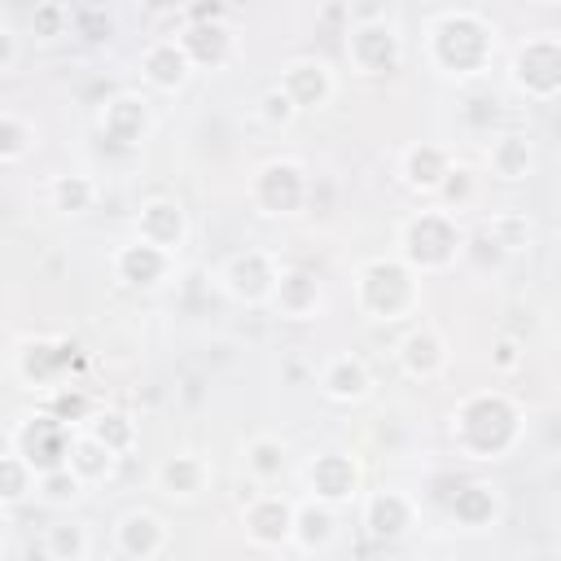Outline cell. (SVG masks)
Returning <instances> with one entry per match:
<instances>
[{"mask_svg": "<svg viewBox=\"0 0 561 561\" xmlns=\"http://www.w3.org/2000/svg\"><path fill=\"white\" fill-rule=\"evenodd\" d=\"M184 26L175 31V44L184 48L193 75L197 70H224L237 57V31L228 4H188L180 9Z\"/></svg>", "mask_w": 561, "mask_h": 561, "instance_id": "cell-6", "label": "cell"}, {"mask_svg": "<svg viewBox=\"0 0 561 561\" xmlns=\"http://www.w3.org/2000/svg\"><path fill=\"white\" fill-rule=\"evenodd\" d=\"M311 197V175L298 158H267L250 175V206L267 219H289L307 206Z\"/></svg>", "mask_w": 561, "mask_h": 561, "instance_id": "cell-8", "label": "cell"}, {"mask_svg": "<svg viewBox=\"0 0 561 561\" xmlns=\"http://www.w3.org/2000/svg\"><path fill=\"white\" fill-rule=\"evenodd\" d=\"M478 237H482V241H491L504 259H513V254H526V250L535 245V224H530V215H526V210L508 206V210H491V215L482 219Z\"/></svg>", "mask_w": 561, "mask_h": 561, "instance_id": "cell-29", "label": "cell"}, {"mask_svg": "<svg viewBox=\"0 0 561 561\" xmlns=\"http://www.w3.org/2000/svg\"><path fill=\"white\" fill-rule=\"evenodd\" d=\"M316 386H320V394H324L329 403L351 408V403H364V399L373 394V373H368V364H364L359 355L342 351V355H329V359L320 364Z\"/></svg>", "mask_w": 561, "mask_h": 561, "instance_id": "cell-23", "label": "cell"}, {"mask_svg": "<svg viewBox=\"0 0 561 561\" xmlns=\"http://www.w3.org/2000/svg\"><path fill=\"white\" fill-rule=\"evenodd\" d=\"M110 272L127 289H158L175 272V259L162 254V250H153V245H145V241H136V237H127L123 245H114Z\"/></svg>", "mask_w": 561, "mask_h": 561, "instance_id": "cell-22", "label": "cell"}, {"mask_svg": "<svg viewBox=\"0 0 561 561\" xmlns=\"http://www.w3.org/2000/svg\"><path fill=\"white\" fill-rule=\"evenodd\" d=\"M447 434L456 443V456L491 465V460H504L522 447L526 416L508 390L486 386V390H469L456 399V408L447 416Z\"/></svg>", "mask_w": 561, "mask_h": 561, "instance_id": "cell-1", "label": "cell"}, {"mask_svg": "<svg viewBox=\"0 0 561 561\" xmlns=\"http://www.w3.org/2000/svg\"><path fill=\"white\" fill-rule=\"evenodd\" d=\"M267 307H272L276 316H285V320H311V316H320V307H324V285H320L316 272L285 263Z\"/></svg>", "mask_w": 561, "mask_h": 561, "instance_id": "cell-25", "label": "cell"}, {"mask_svg": "<svg viewBox=\"0 0 561 561\" xmlns=\"http://www.w3.org/2000/svg\"><path fill=\"white\" fill-rule=\"evenodd\" d=\"M346 61L355 75L364 79H381V75H394L408 57V44H403V31L399 22L386 13V9H351V22H346Z\"/></svg>", "mask_w": 561, "mask_h": 561, "instance_id": "cell-5", "label": "cell"}, {"mask_svg": "<svg viewBox=\"0 0 561 561\" xmlns=\"http://www.w3.org/2000/svg\"><path fill=\"white\" fill-rule=\"evenodd\" d=\"M9 526H13V517H9V508L0 504V552H4V543H9Z\"/></svg>", "mask_w": 561, "mask_h": 561, "instance_id": "cell-44", "label": "cell"}, {"mask_svg": "<svg viewBox=\"0 0 561 561\" xmlns=\"http://www.w3.org/2000/svg\"><path fill=\"white\" fill-rule=\"evenodd\" d=\"M451 167H456L451 149H443V145H434V140H412V145L399 149L394 175H399V184H403L408 193L434 202L438 188H443V180L451 175Z\"/></svg>", "mask_w": 561, "mask_h": 561, "instance_id": "cell-16", "label": "cell"}, {"mask_svg": "<svg viewBox=\"0 0 561 561\" xmlns=\"http://www.w3.org/2000/svg\"><path fill=\"white\" fill-rule=\"evenodd\" d=\"M70 438L75 430L61 425L48 408H31L18 416V425L9 430V451L22 456L31 465V473H53V469H66V456H70Z\"/></svg>", "mask_w": 561, "mask_h": 561, "instance_id": "cell-10", "label": "cell"}, {"mask_svg": "<svg viewBox=\"0 0 561 561\" xmlns=\"http://www.w3.org/2000/svg\"><path fill=\"white\" fill-rule=\"evenodd\" d=\"M447 513L465 530H486V526L500 522V491L491 482H478V478L473 482H460L451 491V500H447Z\"/></svg>", "mask_w": 561, "mask_h": 561, "instance_id": "cell-28", "label": "cell"}, {"mask_svg": "<svg viewBox=\"0 0 561 561\" xmlns=\"http://www.w3.org/2000/svg\"><path fill=\"white\" fill-rule=\"evenodd\" d=\"M280 254L263 250V245H245V250H232L219 272H215V285L224 289V298L241 302V307H267L272 302V289L280 280Z\"/></svg>", "mask_w": 561, "mask_h": 561, "instance_id": "cell-9", "label": "cell"}, {"mask_svg": "<svg viewBox=\"0 0 561 561\" xmlns=\"http://www.w3.org/2000/svg\"><path fill=\"white\" fill-rule=\"evenodd\" d=\"M35 495V473H31V465L22 460V456H13V451H0V504L4 508H18L22 500H31Z\"/></svg>", "mask_w": 561, "mask_h": 561, "instance_id": "cell-35", "label": "cell"}, {"mask_svg": "<svg viewBox=\"0 0 561 561\" xmlns=\"http://www.w3.org/2000/svg\"><path fill=\"white\" fill-rule=\"evenodd\" d=\"M522 359H526V351H522L517 337H495V346H491V368L495 373H513V368H522Z\"/></svg>", "mask_w": 561, "mask_h": 561, "instance_id": "cell-42", "label": "cell"}, {"mask_svg": "<svg viewBox=\"0 0 561 561\" xmlns=\"http://www.w3.org/2000/svg\"><path fill=\"white\" fill-rule=\"evenodd\" d=\"M259 123H267V127H289L294 118H298V110H294V101L272 83V88H263V96H259Z\"/></svg>", "mask_w": 561, "mask_h": 561, "instance_id": "cell-40", "label": "cell"}, {"mask_svg": "<svg viewBox=\"0 0 561 561\" xmlns=\"http://www.w3.org/2000/svg\"><path fill=\"white\" fill-rule=\"evenodd\" d=\"M131 237L153 245V250H162V254H171V259H180V250L188 241V210L175 197H162V193L145 197L136 219H131Z\"/></svg>", "mask_w": 561, "mask_h": 561, "instance_id": "cell-15", "label": "cell"}, {"mask_svg": "<svg viewBox=\"0 0 561 561\" xmlns=\"http://www.w3.org/2000/svg\"><path fill=\"white\" fill-rule=\"evenodd\" d=\"M79 495H83V482L70 469H53V473L35 478V500L48 504V508H70Z\"/></svg>", "mask_w": 561, "mask_h": 561, "instance_id": "cell-37", "label": "cell"}, {"mask_svg": "<svg viewBox=\"0 0 561 561\" xmlns=\"http://www.w3.org/2000/svg\"><path fill=\"white\" fill-rule=\"evenodd\" d=\"M31 149H35V123L13 110H0V167L22 162Z\"/></svg>", "mask_w": 561, "mask_h": 561, "instance_id": "cell-36", "label": "cell"}, {"mask_svg": "<svg viewBox=\"0 0 561 561\" xmlns=\"http://www.w3.org/2000/svg\"><path fill=\"white\" fill-rule=\"evenodd\" d=\"M359 522L377 543H394L416 526V500L408 491H399V486L368 491L364 504H359Z\"/></svg>", "mask_w": 561, "mask_h": 561, "instance_id": "cell-20", "label": "cell"}, {"mask_svg": "<svg viewBox=\"0 0 561 561\" xmlns=\"http://www.w3.org/2000/svg\"><path fill=\"white\" fill-rule=\"evenodd\" d=\"M241 530L254 548H289L294 500L285 491H250V500L241 504Z\"/></svg>", "mask_w": 561, "mask_h": 561, "instance_id": "cell-14", "label": "cell"}, {"mask_svg": "<svg viewBox=\"0 0 561 561\" xmlns=\"http://www.w3.org/2000/svg\"><path fill=\"white\" fill-rule=\"evenodd\" d=\"M210 482H215L210 460H206L202 451H188V447H180V451H171V456H162V460L153 465V486H158L167 500H180V504L202 500V495L210 491Z\"/></svg>", "mask_w": 561, "mask_h": 561, "instance_id": "cell-18", "label": "cell"}, {"mask_svg": "<svg viewBox=\"0 0 561 561\" xmlns=\"http://www.w3.org/2000/svg\"><path fill=\"white\" fill-rule=\"evenodd\" d=\"M171 548V526L153 508H127L114 522V552L127 561H158Z\"/></svg>", "mask_w": 561, "mask_h": 561, "instance_id": "cell-21", "label": "cell"}, {"mask_svg": "<svg viewBox=\"0 0 561 561\" xmlns=\"http://www.w3.org/2000/svg\"><path fill=\"white\" fill-rule=\"evenodd\" d=\"M473 188H478V184H473V171L456 162V167H451V175L443 180V188H438L434 206H443V210H451V215H456L465 202H473Z\"/></svg>", "mask_w": 561, "mask_h": 561, "instance_id": "cell-39", "label": "cell"}, {"mask_svg": "<svg viewBox=\"0 0 561 561\" xmlns=\"http://www.w3.org/2000/svg\"><path fill=\"white\" fill-rule=\"evenodd\" d=\"M394 359H399L403 377H412V381H438L447 373V364H451V342L434 324H412L399 337Z\"/></svg>", "mask_w": 561, "mask_h": 561, "instance_id": "cell-17", "label": "cell"}, {"mask_svg": "<svg viewBox=\"0 0 561 561\" xmlns=\"http://www.w3.org/2000/svg\"><path fill=\"white\" fill-rule=\"evenodd\" d=\"M114 465H118V456H114L110 447H101L92 434L75 430V438H70V456H66V469L83 482V491H88V486L110 482V478H114Z\"/></svg>", "mask_w": 561, "mask_h": 561, "instance_id": "cell-31", "label": "cell"}, {"mask_svg": "<svg viewBox=\"0 0 561 561\" xmlns=\"http://www.w3.org/2000/svg\"><path fill=\"white\" fill-rule=\"evenodd\" d=\"M75 342L70 337H57V333H39V337H22L18 351H13V377L35 390V394H48L57 386H66V373L75 364Z\"/></svg>", "mask_w": 561, "mask_h": 561, "instance_id": "cell-11", "label": "cell"}, {"mask_svg": "<svg viewBox=\"0 0 561 561\" xmlns=\"http://www.w3.org/2000/svg\"><path fill=\"white\" fill-rule=\"evenodd\" d=\"M88 552H92L88 526H79V522H53L44 530V557L48 561H88Z\"/></svg>", "mask_w": 561, "mask_h": 561, "instance_id": "cell-34", "label": "cell"}, {"mask_svg": "<svg viewBox=\"0 0 561 561\" xmlns=\"http://www.w3.org/2000/svg\"><path fill=\"white\" fill-rule=\"evenodd\" d=\"M486 171L504 184H522L535 175V140L526 131H495L486 145Z\"/></svg>", "mask_w": 561, "mask_h": 561, "instance_id": "cell-26", "label": "cell"}, {"mask_svg": "<svg viewBox=\"0 0 561 561\" xmlns=\"http://www.w3.org/2000/svg\"><path fill=\"white\" fill-rule=\"evenodd\" d=\"M140 79L153 88V92H180L188 79H193V66L184 57V48L175 44V35H158L140 48Z\"/></svg>", "mask_w": 561, "mask_h": 561, "instance_id": "cell-24", "label": "cell"}, {"mask_svg": "<svg viewBox=\"0 0 561 561\" xmlns=\"http://www.w3.org/2000/svg\"><path fill=\"white\" fill-rule=\"evenodd\" d=\"M333 530H337V513L316 504V500H294V530H289V548L298 552H320L333 543Z\"/></svg>", "mask_w": 561, "mask_h": 561, "instance_id": "cell-30", "label": "cell"}, {"mask_svg": "<svg viewBox=\"0 0 561 561\" xmlns=\"http://www.w3.org/2000/svg\"><path fill=\"white\" fill-rule=\"evenodd\" d=\"M44 197H48V206L61 210V215H83V210L96 206L101 188H96V180H92L88 171H61V175L48 180Z\"/></svg>", "mask_w": 561, "mask_h": 561, "instance_id": "cell-33", "label": "cell"}, {"mask_svg": "<svg viewBox=\"0 0 561 561\" xmlns=\"http://www.w3.org/2000/svg\"><path fill=\"white\" fill-rule=\"evenodd\" d=\"M276 88L294 101L298 114H302V110H324V105L333 101V92H337V75H333V66L320 61V57H294V61L280 66Z\"/></svg>", "mask_w": 561, "mask_h": 561, "instance_id": "cell-19", "label": "cell"}, {"mask_svg": "<svg viewBox=\"0 0 561 561\" xmlns=\"http://www.w3.org/2000/svg\"><path fill=\"white\" fill-rule=\"evenodd\" d=\"M70 22H75L70 4H39V9L31 13V26H35V35H44V39L70 35Z\"/></svg>", "mask_w": 561, "mask_h": 561, "instance_id": "cell-41", "label": "cell"}, {"mask_svg": "<svg viewBox=\"0 0 561 561\" xmlns=\"http://www.w3.org/2000/svg\"><path fill=\"white\" fill-rule=\"evenodd\" d=\"M18 35H13V26L9 22H0V75H9L13 66H18Z\"/></svg>", "mask_w": 561, "mask_h": 561, "instance_id": "cell-43", "label": "cell"}, {"mask_svg": "<svg viewBox=\"0 0 561 561\" xmlns=\"http://www.w3.org/2000/svg\"><path fill=\"white\" fill-rule=\"evenodd\" d=\"M355 307L373 324H399L421 311V276L408 272L394 254L364 259L355 267Z\"/></svg>", "mask_w": 561, "mask_h": 561, "instance_id": "cell-4", "label": "cell"}, {"mask_svg": "<svg viewBox=\"0 0 561 561\" xmlns=\"http://www.w3.org/2000/svg\"><path fill=\"white\" fill-rule=\"evenodd\" d=\"M96 131L105 136L110 149H123V153L127 149H140L149 140V131H153V105H149V96L145 92H131V88L105 96L101 110H96Z\"/></svg>", "mask_w": 561, "mask_h": 561, "instance_id": "cell-13", "label": "cell"}, {"mask_svg": "<svg viewBox=\"0 0 561 561\" xmlns=\"http://www.w3.org/2000/svg\"><path fill=\"white\" fill-rule=\"evenodd\" d=\"M79 430H83V434H92L101 447H110L118 460H123V456H131V451H136V438H140L136 421H131L123 408H92V416H88Z\"/></svg>", "mask_w": 561, "mask_h": 561, "instance_id": "cell-32", "label": "cell"}, {"mask_svg": "<svg viewBox=\"0 0 561 561\" xmlns=\"http://www.w3.org/2000/svg\"><path fill=\"white\" fill-rule=\"evenodd\" d=\"M500 53V31L482 9H443L425 26V61L434 75L469 83L491 70Z\"/></svg>", "mask_w": 561, "mask_h": 561, "instance_id": "cell-2", "label": "cell"}, {"mask_svg": "<svg viewBox=\"0 0 561 561\" xmlns=\"http://www.w3.org/2000/svg\"><path fill=\"white\" fill-rule=\"evenodd\" d=\"M241 469L254 491H272L289 469V447L276 434H250L241 443Z\"/></svg>", "mask_w": 561, "mask_h": 561, "instance_id": "cell-27", "label": "cell"}, {"mask_svg": "<svg viewBox=\"0 0 561 561\" xmlns=\"http://www.w3.org/2000/svg\"><path fill=\"white\" fill-rule=\"evenodd\" d=\"M302 486H307V500L324 504V508H346L351 500H359V486H364V469L351 451H337V447H324L316 451L307 465H302Z\"/></svg>", "mask_w": 561, "mask_h": 561, "instance_id": "cell-12", "label": "cell"}, {"mask_svg": "<svg viewBox=\"0 0 561 561\" xmlns=\"http://www.w3.org/2000/svg\"><path fill=\"white\" fill-rule=\"evenodd\" d=\"M508 88L535 105H552L561 96V39L552 31H535L513 48Z\"/></svg>", "mask_w": 561, "mask_h": 561, "instance_id": "cell-7", "label": "cell"}, {"mask_svg": "<svg viewBox=\"0 0 561 561\" xmlns=\"http://www.w3.org/2000/svg\"><path fill=\"white\" fill-rule=\"evenodd\" d=\"M44 408L61 421V425H70V430H79L88 416H92V403H88V394H79V390H70V386H57V390H48L44 394Z\"/></svg>", "mask_w": 561, "mask_h": 561, "instance_id": "cell-38", "label": "cell"}, {"mask_svg": "<svg viewBox=\"0 0 561 561\" xmlns=\"http://www.w3.org/2000/svg\"><path fill=\"white\" fill-rule=\"evenodd\" d=\"M469 250V232L460 224V215L443 210V206H421L412 210L403 224H399V237H394V259L416 272L421 280L430 276H443L451 272Z\"/></svg>", "mask_w": 561, "mask_h": 561, "instance_id": "cell-3", "label": "cell"}]
</instances>
